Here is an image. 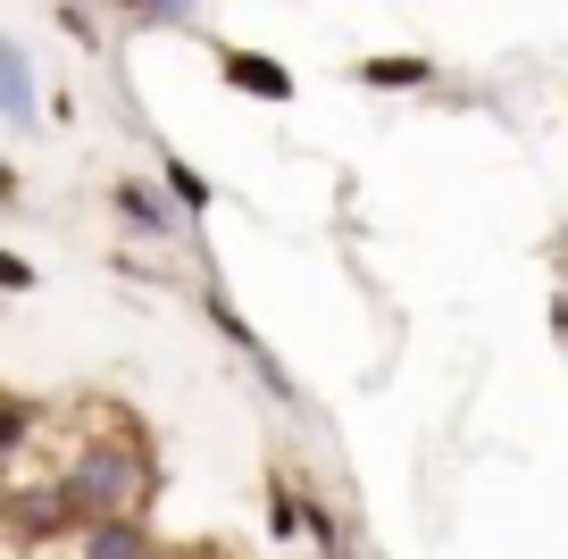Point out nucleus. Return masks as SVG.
I'll return each instance as SVG.
<instances>
[{
	"label": "nucleus",
	"mask_w": 568,
	"mask_h": 559,
	"mask_svg": "<svg viewBox=\"0 0 568 559\" xmlns=\"http://www.w3.org/2000/svg\"><path fill=\"white\" fill-rule=\"evenodd\" d=\"M352 84H368V92H435V84H444V68L418 59V51H376V59H359V68H352Z\"/></svg>",
	"instance_id": "39448f33"
},
{
	"label": "nucleus",
	"mask_w": 568,
	"mask_h": 559,
	"mask_svg": "<svg viewBox=\"0 0 568 559\" xmlns=\"http://www.w3.org/2000/svg\"><path fill=\"white\" fill-rule=\"evenodd\" d=\"M160 184H168V201H176L184 217H210V201H217V193H210V175H201L184 151H160Z\"/></svg>",
	"instance_id": "6e6552de"
},
{
	"label": "nucleus",
	"mask_w": 568,
	"mask_h": 559,
	"mask_svg": "<svg viewBox=\"0 0 568 559\" xmlns=\"http://www.w3.org/2000/svg\"><path fill=\"white\" fill-rule=\"evenodd\" d=\"M551 334H560V350H568V284L551 293Z\"/></svg>",
	"instance_id": "dca6fc26"
},
{
	"label": "nucleus",
	"mask_w": 568,
	"mask_h": 559,
	"mask_svg": "<svg viewBox=\"0 0 568 559\" xmlns=\"http://www.w3.org/2000/svg\"><path fill=\"white\" fill-rule=\"evenodd\" d=\"M0 118L18 125V134H34L42 125V92H34V68H26V51L9 34H0Z\"/></svg>",
	"instance_id": "423d86ee"
},
{
	"label": "nucleus",
	"mask_w": 568,
	"mask_h": 559,
	"mask_svg": "<svg viewBox=\"0 0 568 559\" xmlns=\"http://www.w3.org/2000/svg\"><path fill=\"white\" fill-rule=\"evenodd\" d=\"M217 75H226V92H243V101H293V68L284 59H267V51H243V42H217Z\"/></svg>",
	"instance_id": "20e7f679"
},
{
	"label": "nucleus",
	"mask_w": 568,
	"mask_h": 559,
	"mask_svg": "<svg viewBox=\"0 0 568 559\" xmlns=\"http://www.w3.org/2000/svg\"><path fill=\"white\" fill-rule=\"evenodd\" d=\"M118 9H134V18H142V9H151V0H118Z\"/></svg>",
	"instance_id": "f3484780"
},
{
	"label": "nucleus",
	"mask_w": 568,
	"mask_h": 559,
	"mask_svg": "<svg viewBox=\"0 0 568 559\" xmlns=\"http://www.w3.org/2000/svg\"><path fill=\"white\" fill-rule=\"evenodd\" d=\"M34 426H42V409H34V402H9V393H0V468H9V459L34 443Z\"/></svg>",
	"instance_id": "9b49d317"
},
{
	"label": "nucleus",
	"mask_w": 568,
	"mask_h": 559,
	"mask_svg": "<svg viewBox=\"0 0 568 559\" xmlns=\"http://www.w3.org/2000/svg\"><path fill=\"white\" fill-rule=\"evenodd\" d=\"M201 317H210V326H217V334H226V343H234V350H243V359H260V350H267V343H260V334H251V326H243V317H234V301H226V293H217V284H210V293H201Z\"/></svg>",
	"instance_id": "9d476101"
},
{
	"label": "nucleus",
	"mask_w": 568,
	"mask_h": 559,
	"mask_svg": "<svg viewBox=\"0 0 568 559\" xmlns=\"http://www.w3.org/2000/svg\"><path fill=\"white\" fill-rule=\"evenodd\" d=\"M0 526L18 542H59L84 535V509L68 501V485H34V492H0Z\"/></svg>",
	"instance_id": "f03ea898"
},
{
	"label": "nucleus",
	"mask_w": 568,
	"mask_h": 559,
	"mask_svg": "<svg viewBox=\"0 0 568 559\" xmlns=\"http://www.w3.org/2000/svg\"><path fill=\"white\" fill-rule=\"evenodd\" d=\"M109 210H118L142 243H176L184 234V210L168 201V184H142V175H118V184H109Z\"/></svg>",
	"instance_id": "7ed1b4c3"
},
{
	"label": "nucleus",
	"mask_w": 568,
	"mask_h": 559,
	"mask_svg": "<svg viewBox=\"0 0 568 559\" xmlns=\"http://www.w3.org/2000/svg\"><path fill=\"white\" fill-rule=\"evenodd\" d=\"M59 26H68V42H84V51H101V26H92V9H75V0H59Z\"/></svg>",
	"instance_id": "f8f14e48"
},
{
	"label": "nucleus",
	"mask_w": 568,
	"mask_h": 559,
	"mask_svg": "<svg viewBox=\"0 0 568 559\" xmlns=\"http://www.w3.org/2000/svg\"><path fill=\"white\" fill-rule=\"evenodd\" d=\"M59 485H68V501L84 509V526H101V518H142V509H151V492H160V459H151L142 426L125 418L118 435H84V451H75V468L59 476Z\"/></svg>",
	"instance_id": "f257e3e1"
},
{
	"label": "nucleus",
	"mask_w": 568,
	"mask_h": 559,
	"mask_svg": "<svg viewBox=\"0 0 568 559\" xmlns=\"http://www.w3.org/2000/svg\"><path fill=\"white\" fill-rule=\"evenodd\" d=\"M193 9H201V0H151V9H142V26H184Z\"/></svg>",
	"instance_id": "4468645a"
},
{
	"label": "nucleus",
	"mask_w": 568,
	"mask_h": 559,
	"mask_svg": "<svg viewBox=\"0 0 568 559\" xmlns=\"http://www.w3.org/2000/svg\"><path fill=\"white\" fill-rule=\"evenodd\" d=\"M34 260H18V251H0V293H34Z\"/></svg>",
	"instance_id": "ddd939ff"
},
{
	"label": "nucleus",
	"mask_w": 568,
	"mask_h": 559,
	"mask_svg": "<svg viewBox=\"0 0 568 559\" xmlns=\"http://www.w3.org/2000/svg\"><path fill=\"white\" fill-rule=\"evenodd\" d=\"M75 542H84V559H160L142 518H101V526H84Z\"/></svg>",
	"instance_id": "0eeeda50"
},
{
	"label": "nucleus",
	"mask_w": 568,
	"mask_h": 559,
	"mask_svg": "<svg viewBox=\"0 0 568 559\" xmlns=\"http://www.w3.org/2000/svg\"><path fill=\"white\" fill-rule=\"evenodd\" d=\"M18 201H26V175L9 167V159H0V210H18Z\"/></svg>",
	"instance_id": "2eb2a0df"
},
{
	"label": "nucleus",
	"mask_w": 568,
	"mask_h": 559,
	"mask_svg": "<svg viewBox=\"0 0 568 559\" xmlns=\"http://www.w3.org/2000/svg\"><path fill=\"white\" fill-rule=\"evenodd\" d=\"M302 476H293V468H276V476H267V535H276V542H293V535H302Z\"/></svg>",
	"instance_id": "1a4fd4ad"
}]
</instances>
